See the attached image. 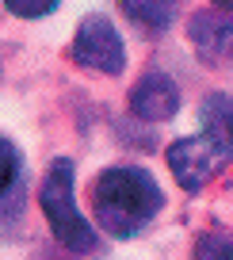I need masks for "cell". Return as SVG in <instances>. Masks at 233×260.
I'll return each instance as SVG.
<instances>
[{
  "label": "cell",
  "instance_id": "6da1fadb",
  "mask_svg": "<svg viewBox=\"0 0 233 260\" xmlns=\"http://www.w3.org/2000/svg\"><path fill=\"white\" fill-rule=\"evenodd\" d=\"M96 222L111 237H134L157 218L161 211V187L145 169L134 165H115V169L99 172L96 180Z\"/></svg>",
  "mask_w": 233,
  "mask_h": 260
},
{
  "label": "cell",
  "instance_id": "7a4b0ae2",
  "mask_svg": "<svg viewBox=\"0 0 233 260\" xmlns=\"http://www.w3.org/2000/svg\"><path fill=\"white\" fill-rule=\"evenodd\" d=\"M39 203L46 214L54 237L73 252H92L96 249V230L88 226L81 211H77V199H73V165L69 161H54L39 187Z\"/></svg>",
  "mask_w": 233,
  "mask_h": 260
},
{
  "label": "cell",
  "instance_id": "3957f363",
  "mask_svg": "<svg viewBox=\"0 0 233 260\" xmlns=\"http://www.w3.org/2000/svg\"><path fill=\"white\" fill-rule=\"evenodd\" d=\"M225 161H229V115L218 119V126L210 122L203 134L184 138V142H176V146L169 149L172 176H176L187 191H199Z\"/></svg>",
  "mask_w": 233,
  "mask_h": 260
},
{
  "label": "cell",
  "instance_id": "277c9868",
  "mask_svg": "<svg viewBox=\"0 0 233 260\" xmlns=\"http://www.w3.org/2000/svg\"><path fill=\"white\" fill-rule=\"evenodd\" d=\"M73 61L84 65V69H99V73H122V69H126V50H122V39L111 27V19L88 16L77 27Z\"/></svg>",
  "mask_w": 233,
  "mask_h": 260
},
{
  "label": "cell",
  "instance_id": "5b68a950",
  "mask_svg": "<svg viewBox=\"0 0 233 260\" xmlns=\"http://www.w3.org/2000/svg\"><path fill=\"white\" fill-rule=\"evenodd\" d=\"M176 107H180V92H176V84H172V77L161 73V69H149V73L138 81V88L130 92V111H134L138 119H145V122L172 119Z\"/></svg>",
  "mask_w": 233,
  "mask_h": 260
},
{
  "label": "cell",
  "instance_id": "8992f818",
  "mask_svg": "<svg viewBox=\"0 0 233 260\" xmlns=\"http://www.w3.org/2000/svg\"><path fill=\"white\" fill-rule=\"evenodd\" d=\"M218 16H222V12H218ZM218 16L207 12V16H199L191 23V39H195V46H199L203 61H222L225 50H229V19L218 23Z\"/></svg>",
  "mask_w": 233,
  "mask_h": 260
},
{
  "label": "cell",
  "instance_id": "52a82bcc",
  "mask_svg": "<svg viewBox=\"0 0 233 260\" xmlns=\"http://www.w3.org/2000/svg\"><path fill=\"white\" fill-rule=\"evenodd\" d=\"M122 8L145 31H169L180 16V0H122Z\"/></svg>",
  "mask_w": 233,
  "mask_h": 260
},
{
  "label": "cell",
  "instance_id": "ba28073f",
  "mask_svg": "<svg viewBox=\"0 0 233 260\" xmlns=\"http://www.w3.org/2000/svg\"><path fill=\"white\" fill-rule=\"evenodd\" d=\"M195 260H233V249H229V234L225 230H214L199 241L195 249Z\"/></svg>",
  "mask_w": 233,
  "mask_h": 260
},
{
  "label": "cell",
  "instance_id": "9c48e42d",
  "mask_svg": "<svg viewBox=\"0 0 233 260\" xmlns=\"http://www.w3.org/2000/svg\"><path fill=\"white\" fill-rule=\"evenodd\" d=\"M16 176H19V153L8 138H0V195L16 184Z\"/></svg>",
  "mask_w": 233,
  "mask_h": 260
},
{
  "label": "cell",
  "instance_id": "30bf717a",
  "mask_svg": "<svg viewBox=\"0 0 233 260\" xmlns=\"http://www.w3.org/2000/svg\"><path fill=\"white\" fill-rule=\"evenodd\" d=\"M4 4H8V12H16V16L35 19V16H46V12H54L57 0H4Z\"/></svg>",
  "mask_w": 233,
  "mask_h": 260
},
{
  "label": "cell",
  "instance_id": "8fae6325",
  "mask_svg": "<svg viewBox=\"0 0 233 260\" xmlns=\"http://www.w3.org/2000/svg\"><path fill=\"white\" fill-rule=\"evenodd\" d=\"M214 4H218V8H229V0H214Z\"/></svg>",
  "mask_w": 233,
  "mask_h": 260
}]
</instances>
